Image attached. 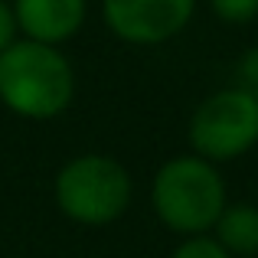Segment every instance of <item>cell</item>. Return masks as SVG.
<instances>
[{"label":"cell","instance_id":"6da1fadb","mask_svg":"<svg viewBox=\"0 0 258 258\" xmlns=\"http://www.w3.org/2000/svg\"><path fill=\"white\" fill-rule=\"evenodd\" d=\"M0 98L26 118H52L72 98V69L46 43H10L0 52Z\"/></svg>","mask_w":258,"mask_h":258},{"label":"cell","instance_id":"7a4b0ae2","mask_svg":"<svg viewBox=\"0 0 258 258\" xmlns=\"http://www.w3.org/2000/svg\"><path fill=\"white\" fill-rule=\"evenodd\" d=\"M154 206L160 219L176 232H203L216 226L226 209L222 180L206 160L176 157L164 164L154 180Z\"/></svg>","mask_w":258,"mask_h":258},{"label":"cell","instance_id":"3957f363","mask_svg":"<svg viewBox=\"0 0 258 258\" xmlns=\"http://www.w3.org/2000/svg\"><path fill=\"white\" fill-rule=\"evenodd\" d=\"M56 196L66 216L88 222V226H101L124 213L131 200V176L118 160L88 154L62 167Z\"/></svg>","mask_w":258,"mask_h":258},{"label":"cell","instance_id":"277c9868","mask_svg":"<svg viewBox=\"0 0 258 258\" xmlns=\"http://www.w3.org/2000/svg\"><path fill=\"white\" fill-rule=\"evenodd\" d=\"M189 141L203 157L213 160L245 154L258 141V98L242 88H229L206 98L193 114Z\"/></svg>","mask_w":258,"mask_h":258},{"label":"cell","instance_id":"5b68a950","mask_svg":"<svg viewBox=\"0 0 258 258\" xmlns=\"http://www.w3.org/2000/svg\"><path fill=\"white\" fill-rule=\"evenodd\" d=\"M196 0H105V20L127 43H164L193 17Z\"/></svg>","mask_w":258,"mask_h":258},{"label":"cell","instance_id":"8992f818","mask_svg":"<svg viewBox=\"0 0 258 258\" xmlns=\"http://www.w3.org/2000/svg\"><path fill=\"white\" fill-rule=\"evenodd\" d=\"M13 17L33 43L52 46L82 26L85 0H17Z\"/></svg>","mask_w":258,"mask_h":258},{"label":"cell","instance_id":"52a82bcc","mask_svg":"<svg viewBox=\"0 0 258 258\" xmlns=\"http://www.w3.org/2000/svg\"><path fill=\"white\" fill-rule=\"evenodd\" d=\"M219 226V245L239 255L258 252V209L255 206H229L216 219Z\"/></svg>","mask_w":258,"mask_h":258},{"label":"cell","instance_id":"ba28073f","mask_svg":"<svg viewBox=\"0 0 258 258\" xmlns=\"http://www.w3.org/2000/svg\"><path fill=\"white\" fill-rule=\"evenodd\" d=\"M209 4L229 23H245L258 13V0H209Z\"/></svg>","mask_w":258,"mask_h":258},{"label":"cell","instance_id":"9c48e42d","mask_svg":"<svg viewBox=\"0 0 258 258\" xmlns=\"http://www.w3.org/2000/svg\"><path fill=\"white\" fill-rule=\"evenodd\" d=\"M173 258H229V252L213 239H189L186 245L176 248Z\"/></svg>","mask_w":258,"mask_h":258},{"label":"cell","instance_id":"30bf717a","mask_svg":"<svg viewBox=\"0 0 258 258\" xmlns=\"http://www.w3.org/2000/svg\"><path fill=\"white\" fill-rule=\"evenodd\" d=\"M13 33H17V17H13V10L0 0V52L13 43Z\"/></svg>","mask_w":258,"mask_h":258}]
</instances>
